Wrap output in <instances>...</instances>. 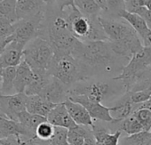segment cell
Wrapping results in <instances>:
<instances>
[{
  "mask_svg": "<svg viewBox=\"0 0 151 145\" xmlns=\"http://www.w3.org/2000/svg\"><path fill=\"white\" fill-rule=\"evenodd\" d=\"M71 54L80 65L86 79L111 73L114 70L122 71L130 60L116 53L109 40L81 41L78 39Z\"/></svg>",
  "mask_w": 151,
  "mask_h": 145,
  "instance_id": "6da1fadb",
  "label": "cell"
},
{
  "mask_svg": "<svg viewBox=\"0 0 151 145\" xmlns=\"http://www.w3.org/2000/svg\"><path fill=\"white\" fill-rule=\"evenodd\" d=\"M99 22L111 44L112 49L118 55L131 59L134 53L144 47L139 36L126 21L121 18H107L101 15Z\"/></svg>",
  "mask_w": 151,
  "mask_h": 145,
  "instance_id": "7a4b0ae2",
  "label": "cell"
},
{
  "mask_svg": "<svg viewBox=\"0 0 151 145\" xmlns=\"http://www.w3.org/2000/svg\"><path fill=\"white\" fill-rule=\"evenodd\" d=\"M122 88L125 89V87L121 80H116L113 78L108 80L93 78L71 87L68 95H84L93 102L102 103L105 100L113 98Z\"/></svg>",
  "mask_w": 151,
  "mask_h": 145,
  "instance_id": "3957f363",
  "label": "cell"
},
{
  "mask_svg": "<svg viewBox=\"0 0 151 145\" xmlns=\"http://www.w3.org/2000/svg\"><path fill=\"white\" fill-rule=\"evenodd\" d=\"M67 20L73 35L81 41L109 40L99 19L94 20L85 16L76 6L69 7Z\"/></svg>",
  "mask_w": 151,
  "mask_h": 145,
  "instance_id": "277c9868",
  "label": "cell"
},
{
  "mask_svg": "<svg viewBox=\"0 0 151 145\" xmlns=\"http://www.w3.org/2000/svg\"><path fill=\"white\" fill-rule=\"evenodd\" d=\"M48 72L69 88L78 82L86 80L80 65L71 53H54Z\"/></svg>",
  "mask_w": 151,
  "mask_h": 145,
  "instance_id": "5b68a950",
  "label": "cell"
},
{
  "mask_svg": "<svg viewBox=\"0 0 151 145\" xmlns=\"http://www.w3.org/2000/svg\"><path fill=\"white\" fill-rule=\"evenodd\" d=\"M53 56L54 49L51 43L40 37L29 42L23 51V60L37 71H48Z\"/></svg>",
  "mask_w": 151,
  "mask_h": 145,
  "instance_id": "8992f818",
  "label": "cell"
},
{
  "mask_svg": "<svg viewBox=\"0 0 151 145\" xmlns=\"http://www.w3.org/2000/svg\"><path fill=\"white\" fill-rule=\"evenodd\" d=\"M151 67V46H144L139 52L134 53L121 73L114 77L116 80L123 81L126 92L129 91L144 72Z\"/></svg>",
  "mask_w": 151,
  "mask_h": 145,
  "instance_id": "52a82bcc",
  "label": "cell"
},
{
  "mask_svg": "<svg viewBox=\"0 0 151 145\" xmlns=\"http://www.w3.org/2000/svg\"><path fill=\"white\" fill-rule=\"evenodd\" d=\"M45 13V11L41 12L33 17L19 20L14 23V39L26 45L36 38H44Z\"/></svg>",
  "mask_w": 151,
  "mask_h": 145,
  "instance_id": "ba28073f",
  "label": "cell"
},
{
  "mask_svg": "<svg viewBox=\"0 0 151 145\" xmlns=\"http://www.w3.org/2000/svg\"><path fill=\"white\" fill-rule=\"evenodd\" d=\"M28 95L25 93H18L10 95L0 94V106L7 118L18 121V116L21 112L27 110Z\"/></svg>",
  "mask_w": 151,
  "mask_h": 145,
  "instance_id": "9c48e42d",
  "label": "cell"
},
{
  "mask_svg": "<svg viewBox=\"0 0 151 145\" xmlns=\"http://www.w3.org/2000/svg\"><path fill=\"white\" fill-rule=\"evenodd\" d=\"M68 99L82 104L94 120L108 123L114 121V118L110 114V108L103 105L101 102H93L84 95H69Z\"/></svg>",
  "mask_w": 151,
  "mask_h": 145,
  "instance_id": "30bf717a",
  "label": "cell"
},
{
  "mask_svg": "<svg viewBox=\"0 0 151 145\" xmlns=\"http://www.w3.org/2000/svg\"><path fill=\"white\" fill-rule=\"evenodd\" d=\"M68 90L69 87L64 85L58 79L52 76L49 83L45 87L38 95L52 103L60 104L64 103L69 98Z\"/></svg>",
  "mask_w": 151,
  "mask_h": 145,
  "instance_id": "8fae6325",
  "label": "cell"
},
{
  "mask_svg": "<svg viewBox=\"0 0 151 145\" xmlns=\"http://www.w3.org/2000/svg\"><path fill=\"white\" fill-rule=\"evenodd\" d=\"M26 45L13 40L0 55V67L5 69L7 67H17L23 59V51Z\"/></svg>",
  "mask_w": 151,
  "mask_h": 145,
  "instance_id": "7c38bea8",
  "label": "cell"
},
{
  "mask_svg": "<svg viewBox=\"0 0 151 145\" xmlns=\"http://www.w3.org/2000/svg\"><path fill=\"white\" fill-rule=\"evenodd\" d=\"M64 105L66 106L72 119L77 125L84 126H90V127L93 126L94 122H93V118L91 117L87 110L82 104L73 102L70 99H68L64 102Z\"/></svg>",
  "mask_w": 151,
  "mask_h": 145,
  "instance_id": "4fadbf2b",
  "label": "cell"
},
{
  "mask_svg": "<svg viewBox=\"0 0 151 145\" xmlns=\"http://www.w3.org/2000/svg\"><path fill=\"white\" fill-rule=\"evenodd\" d=\"M47 4L44 0H17L16 11L19 20L28 19L45 12Z\"/></svg>",
  "mask_w": 151,
  "mask_h": 145,
  "instance_id": "5bb4252c",
  "label": "cell"
},
{
  "mask_svg": "<svg viewBox=\"0 0 151 145\" xmlns=\"http://www.w3.org/2000/svg\"><path fill=\"white\" fill-rule=\"evenodd\" d=\"M47 121L58 127H64L66 129H70L77 126L75 121L69 115L64 103L57 104L48 114Z\"/></svg>",
  "mask_w": 151,
  "mask_h": 145,
  "instance_id": "9a60e30c",
  "label": "cell"
},
{
  "mask_svg": "<svg viewBox=\"0 0 151 145\" xmlns=\"http://www.w3.org/2000/svg\"><path fill=\"white\" fill-rule=\"evenodd\" d=\"M35 73L31 67L22 59V62L16 68V76L14 80V92L25 93L28 86L32 82Z\"/></svg>",
  "mask_w": 151,
  "mask_h": 145,
  "instance_id": "2e32d148",
  "label": "cell"
},
{
  "mask_svg": "<svg viewBox=\"0 0 151 145\" xmlns=\"http://www.w3.org/2000/svg\"><path fill=\"white\" fill-rule=\"evenodd\" d=\"M110 108V114L113 117L114 120H122L128 118L133 113L134 104L130 100L129 95L125 92L123 95L116 101L115 104Z\"/></svg>",
  "mask_w": 151,
  "mask_h": 145,
  "instance_id": "e0dca14e",
  "label": "cell"
},
{
  "mask_svg": "<svg viewBox=\"0 0 151 145\" xmlns=\"http://www.w3.org/2000/svg\"><path fill=\"white\" fill-rule=\"evenodd\" d=\"M9 137H24L29 139L26 130L18 121L7 118H0V139Z\"/></svg>",
  "mask_w": 151,
  "mask_h": 145,
  "instance_id": "ac0fdd59",
  "label": "cell"
},
{
  "mask_svg": "<svg viewBox=\"0 0 151 145\" xmlns=\"http://www.w3.org/2000/svg\"><path fill=\"white\" fill-rule=\"evenodd\" d=\"M57 104L52 103L40 95H28L27 103H26V110L36 115L43 116L47 118L49 112L56 106Z\"/></svg>",
  "mask_w": 151,
  "mask_h": 145,
  "instance_id": "d6986e66",
  "label": "cell"
},
{
  "mask_svg": "<svg viewBox=\"0 0 151 145\" xmlns=\"http://www.w3.org/2000/svg\"><path fill=\"white\" fill-rule=\"evenodd\" d=\"M46 120H47L46 118L43 116L32 114L28 110H24L21 112L18 116V122L24 127V129L27 132L28 137L29 139L36 138V130L37 126L41 123Z\"/></svg>",
  "mask_w": 151,
  "mask_h": 145,
  "instance_id": "ffe728a7",
  "label": "cell"
},
{
  "mask_svg": "<svg viewBox=\"0 0 151 145\" xmlns=\"http://www.w3.org/2000/svg\"><path fill=\"white\" fill-rule=\"evenodd\" d=\"M92 130L97 142L103 145H118L120 136L122 134V132L120 130L109 133V131L106 127L96 124L93 125Z\"/></svg>",
  "mask_w": 151,
  "mask_h": 145,
  "instance_id": "44dd1931",
  "label": "cell"
},
{
  "mask_svg": "<svg viewBox=\"0 0 151 145\" xmlns=\"http://www.w3.org/2000/svg\"><path fill=\"white\" fill-rule=\"evenodd\" d=\"M16 5L17 0H3L0 2V24L14 25L19 21Z\"/></svg>",
  "mask_w": 151,
  "mask_h": 145,
  "instance_id": "7402d4cb",
  "label": "cell"
},
{
  "mask_svg": "<svg viewBox=\"0 0 151 145\" xmlns=\"http://www.w3.org/2000/svg\"><path fill=\"white\" fill-rule=\"evenodd\" d=\"M35 76L32 82L28 86L25 90V94L27 95H37L41 93V91L45 88V87L49 83L52 76L48 71H37L33 70Z\"/></svg>",
  "mask_w": 151,
  "mask_h": 145,
  "instance_id": "603a6c76",
  "label": "cell"
},
{
  "mask_svg": "<svg viewBox=\"0 0 151 145\" xmlns=\"http://www.w3.org/2000/svg\"><path fill=\"white\" fill-rule=\"evenodd\" d=\"M119 17L123 20L126 21L135 30V31L139 36L140 39L149 30V28L147 25L145 20L138 14L131 13V12H128L127 10H124L120 14Z\"/></svg>",
  "mask_w": 151,
  "mask_h": 145,
  "instance_id": "cb8c5ba5",
  "label": "cell"
},
{
  "mask_svg": "<svg viewBox=\"0 0 151 145\" xmlns=\"http://www.w3.org/2000/svg\"><path fill=\"white\" fill-rule=\"evenodd\" d=\"M111 123L116 125L117 130L124 132L127 135H132L139 132L145 131L142 125L133 114H132L126 118H124L122 120H114Z\"/></svg>",
  "mask_w": 151,
  "mask_h": 145,
  "instance_id": "d4e9b609",
  "label": "cell"
},
{
  "mask_svg": "<svg viewBox=\"0 0 151 145\" xmlns=\"http://www.w3.org/2000/svg\"><path fill=\"white\" fill-rule=\"evenodd\" d=\"M75 6L82 14L91 19H99L101 15V8L95 0H74Z\"/></svg>",
  "mask_w": 151,
  "mask_h": 145,
  "instance_id": "484cf974",
  "label": "cell"
},
{
  "mask_svg": "<svg viewBox=\"0 0 151 145\" xmlns=\"http://www.w3.org/2000/svg\"><path fill=\"white\" fill-rule=\"evenodd\" d=\"M132 114L142 125L145 131H151V100L145 103L134 105Z\"/></svg>",
  "mask_w": 151,
  "mask_h": 145,
  "instance_id": "4316f807",
  "label": "cell"
},
{
  "mask_svg": "<svg viewBox=\"0 0 151 145\" xmlns=\"http://www.w3.org/2000/svg\"><path fill=\"white\" fill-rule=\"evenodd\" d=\"M17 67H7L3 69V76L0 87V94L10 95L15 94L14 92V80L16 76Z\"/></svg>",
  "mask_w": 151,
  "mask_h": 145,
  "instance_id": "83f0119b",
  "label": "cell"
},
{
  "mask_svg": "<svg viewBox=\"0 0 151 145\" xmlns=\"http://www.w3.org/2000/svg\"><path fill=\"white\" fill-rule=\"evenodd\" d=\"M92 127L77 125L68 129V141L69 145H84L86 137Z\"/></svg>",
  "mask_w": 151,
  "mask_h": 145,
  "instance_id": "f1b7e54d",
  "label": "cell"
},
{
  "mask_svg": "<svg viewBox=\"0 0 151 145\" xmlns=\"http://www.w3.org/2000/svg\"><path fill=\"white\" fill-rule=\"evenodd\" d=\"M121 145H151V131H142L124 137Z\"/></svg>",
  "mask_w": 151,
  "mask_h": 145,
  "instance_id": "f546056e",
  "label": "cell"
},
{
  "mask_svg": "<svg viewBox=\"0 0 151 145\" xmlns=\"http://www.w3.org/2000/svg\"><path fill=\"white\" fill-rule=\"evenodd\" d=\"M107 12L108 16H104L107 18H120V14L126 10L125 0H107ZM103 16V15H101Z\"/></svg>",
  "mask_w": 151,
  "mask_h": 145,
  "instance_id": "4dcf8cb0",
  "label": "cell"
},
{
  "mask_svg": "<svg viewBox=\"0 0 151 145\" xmlns=\"http://www.w3.org/2000/svg\"><path fill=\"white\" fill-rule=\"evenodd\" d=\"M55 133V126L47 120L41 123L36 130V138L40 141H49L52 138Z\"/></svg>",
  "mask_w": 151,
  "mask_h": 145,
  "instance_id": "1f68e13d",
  "label": "cell"
},
{
  "mask_svg": "<svg viewBox=\"0 0 151 145\" xmlns=\"http://www.w3.org/2000/svg\"><path fill=\"white\" fill-rule=\"evenodd\" d=\"M130 100L132 104H141L151 100V92L148 90H139V91H127Z\"/></svg>",
  "mask_w": 151,
  "mask_h": 145,
  "instance_id": "d6a6232c",
  "label": "cell"
},
{
  "mask_svg": "<svg viewBox=\"0 0 151 145\" xmlns=\"http://www.w3.org/2000/svg\"><path fill=\"white\" fill-rule=\"evenodd\" d=\"M146 0H125L126 10L131 13H134L137 9L143 7Z\"/></svg>",
  "mask_w": 151,
  "mask_h": 145,
  "instance_id": "836d02e7",
  "label": "cell"
},
{
  "mask_svg": "<svg viewBox=\"0 0 151 145\" xmlns=\"http://www.w3.org/2000/svg\"><path fill=\"white\" fill-rule=\"evenodd\" d=\"M135 14H138L139 15H140L146 22L147 25L148 26L149 29H151V11L147 10L146 7H140L139 9H137L135 12Z\"/></svg>",
  "mask_w": 151,
  "mask_h": 145,
  "instance_id": "e575fe53",
  "label": "cell"
},
{
  "mask_svg": "<svg viewBox=\"0 0 151 145\" xmlns=\"http://www.w3.org/2000/svg\"><path fill=\"white\" fill-rule=\"evenodd\" d=\"M14 32V25H1L0 24V38L8 37L13 35Z\"/></svg>",
  "mask_w": 151,
  "mask_h": 145,
  "instance_id": "d590c367",
  "label": "cell"
},
{
  "mask_svg": "<svg viewBox=\"0 0 151 145\" xmlns=\"http://www.w3.org/2000/svg\"><path fill=\"white\" fill-rule=\"evenodd\" d=\"M55 4L60 11H64L66 8L75 6L74 0H56Z\"/></svg>",
  "mask_w": 151,
  "mask_h": 145,
  "instance_id": "8d00e7d4",
  "label": "cell"
},
{
  "mask_svg": "<svg viewBox=\"0 0 151 145\" xmlns=\"http://www.w3.org/2000/svg\"><path fill=\"white\" fill-rule=\"evenodd\" d=\"M14 40V35L8 36V37H2L0 38V55L3 53L6 47Z\"/></svg>",
  "mask_w": 151,
  "mask_h": 145,
  "instance_id": "74e56055",
  "label": "cell"
},
{
  "mask_svg": "<svg viewBox=\"0 0 151 145\" xmlns=\"http://www.w3.org/2000/svg\"><path fill=\"white\" fill-rule=\"evenodd\" d=\"M141 41L144 46H151V29L141 38Z\"/></svg>",
  "mask_w": 151,
  "mask_h": 145,
  "instance_id": "f35d334b",
  "label": "cell"
},
{
  "mask_svg": "<svg viewBox=\"0 0 151 145\" xmlns=\"http://www.w3.org/2000/svg\"><path fill=\"white\" fill-rule=\"evenodd\" d=\"M95 1L100 6V7L101 8L102 12L106 13L107 9H108V7H107V0H95Z\"/></svg>",
  "mask_w": 151,
  "mask_h": 145,
  "instance_id": "ab89813d",
  "label": "cell"
},
{
  "mask_svg": "<svg viewBox=\"0 0 151 145\" xmlns=\"http://www.w3.org/2000/svg\"><path fill=\"white\" fill-rule=\"evenodd\" d=\"M144 7H146L147 10L151 11V0H146L145 5H144Z\"/></svg>",
  "mask_w": 151,
  "mask_h": 145,
  "instance_id": "60d3db41",
  "label": "cell"
},
{
  "mask_svg": "<svg viewBox=\"0 0 151 145\" xmlns=\"http://www.w3.org/2000/svg\"><path fill=\"white\" fill-rule=\"evenodd\" d=\"M3 68H1L0 67V83H1V81H2V76H3Z\"/></svg>",
  "mask_w": 151,
  "mask_h": 145,
  "instance_id": "b9f144b4",
  "label": "cell"
},
{
  "mask_svg": "<svg viewBox=\"0 0 151 145\" xmlns=\"http://www.w3.org/2000/svg\"><path fill=\"white\" fill-rule=\"evenodd\" d=\"M0 118H6V115L4 114V112H3L2 109H1V106H0Z\"/></svg>",
  "mask_w": 151,
  "mask_h": 145,
  "instance_id": "7bdbcfd3",
  "label": "cell"
},
{
  "mask_svg": "<svg viewBox=\"0 0 151 145\" xmlns=\"http://www.w3.org/2000/svg\"><path fill=\"white\" fill-rule=\"evenodd\" d=\"M44 1L46 3V4H52V3H54L56 0H44Z\"/></svg>",
  "mask_w": 151,
  "mask_h": 145,
  "instance_id": "ee69618b",
  "label": "cell"
},
{
  "mask_svg": "<svg viewBox=\"0 0 151 145\" xmlns=\"http://www.w3.org/2000/svg\"><path fill=\"white\" fill-rule=\"evenodd\" d=\"M96 145H103V144H101V143H99V142H96Z\"/></svg>",
  "mask_w": 151,
  "mask_h": 145,
  "instance_id": "f6af8a7d",
  "label": "cell"
},
{
  "mask_svg": "<svg viewBox=\"0 0 151 145\" xmlns=\"http://www.w3.org/2000/svg\"><path fill=\"white\" fill-rule=\"evenodd\" d=\"M1 1H3V0H0V2H1Z\"/></svg>",
  "mask_w": 151,
  "mask_h": 145,
  "instance_id": "bcb514c9",
  "label": "cell"
}]
</instances>
